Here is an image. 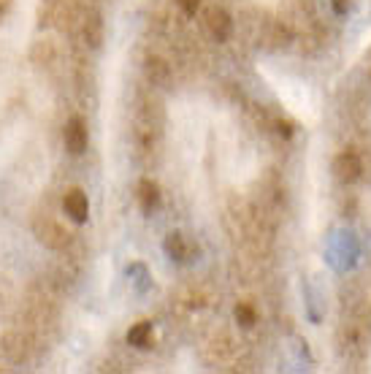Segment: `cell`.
<instances>
[{
    "mask_svg": "<svg viewBox=\"0 0 371 374\" xmlns=\"http://www.w3.org/2000/svg\"><path fill=\"white\" fill-rule=\"evenodd\" d=\"M201 22H203V30H206V35H209L212 41H228V35H230V30H233V19H230V14H228L225 8H219V6L206 8Z\"/></svg>",
    "mask_w": 371,
    "mask_h": 374,
    "instance_id": "cell-1",
    "label": "cell"
},
{
    "mask_svg": "<svg viewBox=\"0 0 371 374\" xmlns=\"http://www.w3.org/2000/svg\"><path fill=\"white\" fill-rule=\"evenodd\" d=\"M138 201H141V209L144 212H155L157 206H160V187L152 179H144L138 185Z\"/></svg>",
    "mask_w": 371,
    "mask_h": 374,
    "instance_id": "cell-7",
    "label": "cell"
},
{
    "mask_svg": "<svg viewBox=\"0 0 371 374\" xmlns=\"http://www.w3.org/2000/svg\"><path fill=\"white\" fill-rule=\"evenodd\" d=\"M127 344L138 347V350H147L152 347V323H136L130 331H127Z\"/></svg>",
    "mask_w": 371,
    "mask_h": 374,
    "instance_id": "cell-8",
    "label": "cell"
},
{
    "mask_svg": "<svg viewBox=\"0 0 371 374\" xmlns=\"http://www.w3.org/2000/svg\"><path fill=\"white\" fill-rule=\"evenodd\" d=\"M62 141H65V150L71 155H82L90 144V133H87V125L82 117H71L65 123V130H62Z\"/></svg>",
    "mask_w": 371,
    "mask_h": 374,
    "instance_id": "cell-3",
    "label": "cell"
},
{
    "mask_svg": "<svg viewBox=\"0 0 371 374\" xmlns=\"http://www.w3.org/2000/svg\"><path fill=\"white\" fill-rule=\"evenodd\" d=\"M35 233H38V239H41L46 247H52V249H60L68 244V231H62L60 225L49 217L35 225Z\"/></svg>",
    "mask_w": 371,
    "mask_h": 374,
    "instance_id": "cell-5",
    "label": "cell"
},
{
    "mask_svg": "<svg viewBox=\"0 0 371 374\" xmlns=\"http://www.w3.org/2000/svg\"><path fill=\"white\" fill-rule=\"evenodd\" d=\"M277 133H279V136H284V139H290V136H293V125H290V123H277Z\"/></svg>",
    "mask_w": 371,
    "mask_h": 374,
    "instance_id": "cell-14",
    "label": "cell"
},
{
    "mask_svg": "<svg viewBox=\"0 0 371 374\" xmlns=\"http://www.w3.org/2000/svg\"><path fill=\"white\" fill-rule=\"evenodd\" d=\"M179 3H182L185 14H190V17H192V14L198 11V6H201V0H179Z\"/></svg>",
    "mask_w": 371,
    "mask_h": 374,
    "instance_id": "cell-13",
    "label": "cell"
},
{
    "mask_svg": "<svg viewBox=\"0 0 371 374\" xmlns=\"http://www.w3.org/2000/svg\"><path fill=\"white\" fill-rule=\"evenodd\" d=\"M84 41L98 49L100 46V41H103V19L98 17V14H90L87 19H84Z\"/></svg>",
    "mask_w": 371,
    "mask_h": 374,
    "instance_id": "cell-9",
    "label": "cell"
},
{
    "mask_svg": "<svg viewBox=\"0 0 371 374\" xmlns=\"http://www.w3.org/2000/svg\"><path fill=\"white\" fill-rule=\"evenodd\" d=\"M233 314H236V323H239L242 328H252V326H255V317H257L249 304H239V307L233 310Z\"/></svg>",
    "mask_w": 371,
    "mask_h": 374,
    "instance_id": "cell-11",
    "label": "cell"
},
{
    "mask_svg": "<svg viewBox=\"0 0 371 374\" xmlns=\"http://www.w3.org/2000/svg\"><path fill=\"white\" fill-rule=\"evenodd\" d=\"M147 76H150L155 84H165V82H168V76H171L168 62L160 60V57H150V60H147Z\"/></svg>",
    "mask_w": 371,
    "mask_h": 374,
    "instance_id": "cell-10",
    "label": "cell"
},
{
    "mask_svg": "<svg viewBox=\"0 0 371 374\" xmlns=\"http://www.w3.org/2000/svg\"><path fill=\"white\" fill-rule=\"evenodd\" d=\"M361 174H363V163H361V155L355 150H344V152L336 155V160H334V177L339 179L341 185L358 182Z\"/></svg>",
    "mask_w": 371,
    "mask_h": 374,
    "instance_id": "cell-2",
    "label": "cell"
},
{
    "mask_svg": "<svg viewBox=\"0 0 371 374\" xmlns=\"http://www.w3.org/2000/svg\"><path fill=\"white\" fill-rule=\"evenodd\" d=\"M163 247H165V252H168V258H171V260H177V263L190 260V244H187L185 233H179V231L168 233Z\"/></svg>",
    "mask_w": 371,
    "mask_h": 374,
    "instance_id": "cell-6",
    "label": "cell"
},
{
    "mask_svg": "<svg viewBox=\"0 0 371 374\" xmlns=\"http://www.w3.org/2000/svg\"><path fill=\"white\" fill-rule=\"evenodd\" d=\"M355 3H358V0H331L334 11H336L339 17H344V14H350V11L355 8Z\"/></svg>",
    "mask_w": 371,
    "mask_h": 374,
    "instance_id": "cell-12",
    "label": "cell"
},
{
    "mask_svg": "<svg viewBox=\"0 0 371 374\" xmlns=\"http://www.w3.org/2000/svg\"><path fill=\"white\" fill-rule=\"evenodd\" d=\"M62 209H65V215L73 220V222H87V217H90V201H87V193L79 190V187L68 190L65 198H62Z\"/></svg>",
    "mask_w": 371,
    "mask_h": 374,
    "instance_id": "cell-4",
    "label": "cell"
}]
</instances>
